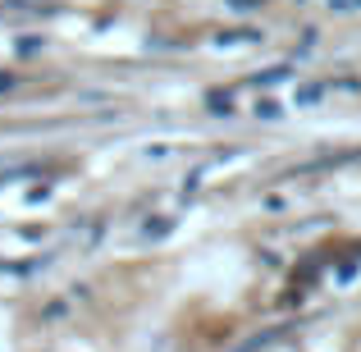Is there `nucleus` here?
I'll return each instance as SVG.
<instances>
[{"instance_id":"obj_1","label":"nucleus","mask_w":361,"mask_h":352,"mask_svg":"<svg viewBox=\"0 0 361 352\" xmlns=\"http://www.w3.org/2000/svg\"><path fill=\"white\" fill-rule=\"evenodd\" d=\"M329 5H334L338 14H357V9H361V0H329Z\"/></svg>"}]
</instances>
